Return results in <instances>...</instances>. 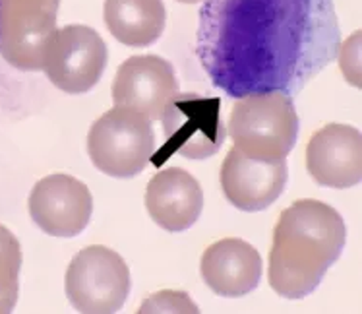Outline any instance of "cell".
Returning <instances> with one entry per match:
<instances>
[{"mask_svg":"<svg viewBox=\"0 0 362 314\" xmlns=\"http://www.w3.org/2000/svg\"><path fill=\"white\" fill-rule=\"evenodd\" d=\"M333 0H204L198 59L215 90L293 95L337 59Z\"/></svg>","mask_w":362,"mask_h":314,"instance_id":"cell-1","label":"cell"},{"mask_svg":"<svg viewBox=\"0 0 362 314\" xmlns=\"http://www.w3.org/2000/svg\"><path fill=\"white\" fill-rule=\"evenodd\" d=\"M347 243L343 217L324 202L298 200L283 209L269 252V285L285 299H304L318 289L325 272Z\"/></svg>","mask_w":362,"mask_h":314,"instance_id":"cell-2","label":"cell"},{"mask_svg":"<svg viewBox=\"0 0 362 314\" xmlns=\"http://www.w3.org/2000/svg\"><path fill=\"white\" fill-rule=\"evenodd\" d=\"M298 128V115L291 95L272 91L238 99L230 111L227 134L244 156L281 161L295 148Z\"/></svg>","mask_w":362,"mask_h":314,"instance_id":"cell-3","label":"cell"},{"mask_svg":"<svg viewBox=\"0 0 362 314\" xmlns=\"http://www.w3.org/2000/svg\"><path fill=\"white\" fill-rule=\"evenodd\" d=\"M156 150V134L148 117L115 107L91 124L88 153L97 171L117 179H132L148 167Z\"/></svg>","mask_w":362,"mask_h":314,"instance_id":"cell-4","label":"cell"},{"mask_svg":"<svg viewBox=\"0 0 362 314\" xmlns=\"http://www.w3.org/2000/svg\"><path fill=\"white\" fill-rule=\"evenodd\" d=\"M165 144L151 156V163L161 167L173 156L207 159L221 150L227 130L221 119V101L200 93H177L163 112Z\"/></svg>","mask_w":362,"mask_h":314,"instance_id":"cell-5","label":"cell"},{"mask_svg":"<svg viewBox=\"0 0 362 314\" xmlns=\"http://www.w3.org/2000/svg\"><path fill=\"white\" fill-rule=\"evenodd\" d=\"M64 287L70 305L80 313H117L130 293V269L115 250L95 245L72 258Z\"/></svg>","mask_w":362,"mask_h":314,"instance_id":"cell-6","label":"cell"},{"mask_svg":"<svg viewBox=\"0 0 362 314\" xmlns=\"http://www.w3.org/2000/svg\"><path fill=\"white\" fill-rule=\"evenodd\" d=\"M107 57V45L95 30L70 23L54 31L45 51L41 70L59 90L80 95L93 90L101 80Z\"/></svg>","mask_w":362,"mask_h":314,"instance_id":"cell-7","label":"cell"},{"mask_svg":"<svg viewBox=\"0 0 362 314\" xmlns=\"http://www.w3.org/2000/svg\"><path fill=\"white\" fill-rule=\"evenodd\" d=\"M60 0H0V54L18 70H41Z\"/></svg>","mask_w":362,"mask_h":314,"instance_id":"cell-8","label":"cell"},{"mask_svg":"<svg viewBox=\"0 0 362 314\" xmlns=\"http://www.w3.org/2000/svg\"><path fill=\"white\" fill-rule=\"evenodd\" d=\"M91 211L93 198L89 188L70 175H49L31 188V219L51 237H78L88 227Z\"/></svg>","mask_w":362,"mask_h":314,"instance_id":"cell-9","label":"cell"},{"mask_svg":"<svg viewBox=\"0 0 362 314\" xmlns=\"http://www.w3.org/2000/svg\"><path fill=\"white\" fill-rule=\"evenodd\" d=\"M178 93V80L169 60L141 54L124 60L112 82V101L141 112L149 120L161 119L165 107Z\"/></svg>","mask_w":362,"mask_h":314,"instance_id":"cell-10","label":"cell"},{"mask_svg":"<svg viewBox=\"0 0 362 314\" xmlns=\"http://www.w3.org/2000/svg\"><path fill=\"white\" fill-rule=\"evenodd\" d=\"M221 188L225 198L243 211H262L285 192L288 179L287 159L262 161L229 150L221 167Z\"/></svg>","mask_w":362,"mask_h":314,"instance_id":"cell-11","label":"cell"},{"mask_svg":"<svg viewBox=\"0 0 362 314\" xmlns=\"http://www.w3.org/2000/svg\"><path fill=\"white\" fill-rule=\"evenodd\" d=\"M306 169L322 187L351 188L362 179V136L349 124H325L306 146Z\"/></svg>","mask_w":362,"mask_h":314,"instance_id":"cell-12","label":"cell"},{"mask_svg":"<svg viewBox=\"0 0 362 314\" xmlns=\"http://www.w3.org/2000/svg\"><path fill=\"white\" fill-rule=\"evenodd\" d=\"M146 208L149 217L165 231H186L198 221L204 209L200 182L180 167L159 171L149 180Z\"/></svg>","mask_w":362,"mask_h":314,"instance_id":"cell-13","label":"cell"},{"mask_svg":"<svg viewBox=\"0 0 362 314\" xmlns=\"http://www.w3.org/2000/svg\"><path fill=\"white\" fill-rule=\"evenodd\" d=\"M206 285L221 297H244L262 277V256L243 239H223L206 248L200 264Z\"/></svg>","mask_w":362,"mask_h":314,"instance_id":"cell-14","label":"cell"},{"mask_svg":"<svg viewBox=\"0 0 362 314\" xmlns=\"http://www.w3.org/2000/svg\"><path fill=\"white\" fill-rule=\"evenodd\" d=\"M105 23L122 45L149 47L165 30L163 0H105Z\"/></svg>","mask_w":362,"mask_h":314,"instance_id":"cell-15","label":"cell"},{"mask_svg":"<svg viewBox=\"0 0 362 314\" xmlns=\"http://www.w3.org/2000/svg\"><path fill=\"white\" fill-rule=\"evenodd\" d=\"M22 247L14 233L0 225V314L12 313L20 295Z\"/></svg>","mask_w":362,"mask_h":314,"instance_id":"cell-16","label":"cell"},{"mask_svg":"<svg viewBox=\"0 0 362 314\" xmlns=\"http://www.w3.org/2000/svg\"><path fill=\"white\" fill-rule=\"evenodd\" d=\"M140 313H192L198 314V307L182 291H161L149 297L140 307Z\"/></svg>","mask_w":362,"mask_h":314,"instance_id":"cell-17","label":"cell"},{"mask_svg":"<svg viewBox=\"0 0 362 314\" xmlns=\"http://www.w3.org/2000/svg\"><path fill=\"white\" fill-rule=\"evenodd\" d=\"M339 66L341 72L345 74L349 83L353 86H361V31L353 33L351 37L345 41V45L339 47Z\"/></svg>","mask_w":362,"mask_h":314,"instance_id":"cell-18","label":"cell"},{"mask_svg":"<svg viewBox=\"0 0 362 314\" xmlns=\"http://www.w3.org/2000/svg\"><path fill=\"white\" fill-rule=\"evenodd\" d=\"M178 2H182V4H196V2H202V0H178Z\"/></svg>","mask_w":362,"mask_h":314,"instance_id":"cell-19","label":"cell"}]
</instances>
